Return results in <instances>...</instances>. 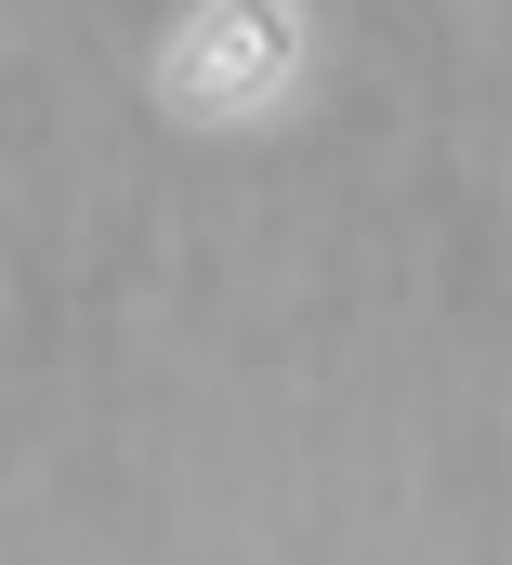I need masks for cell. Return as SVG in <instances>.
<instances>
[{"instance_id": "1", "label": "cell", "mask_w": 512, "mask_h": 565, "mask_svg": "<svg viewBox=\"0 0 512 565\" xmlns=\"http://www.w3.org/2000/svg\"><path fill=\"white\" fill-rule=\"evenodd\" d=\"M289 66H302V13H289V0H211V13L171 40L158 93H171L184 119H250Z\"/></svg>"}]
</instances>
